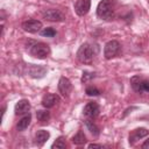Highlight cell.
<instances>
[{
	"mask_svg": "<svg viewBox=\"0 0 149 149\" xmlns=\"http://www.w3.org/2000/svg\"><path fill=\"white\" fill-rule=\"evenodd\" d=\"M97 15L102 20H111L114 16V9L111 0H101L98 3Z\"/></svg>",
	"mask_w": 149,
	"mask_h": 149,
	"instance_id": "1",
	"label": "cell"
},
{
	"mask_svg": "<svg viewBox=\"0 0 149 149\" xmlns=\"http://www.w3.org/2000/svg\"><path fill=\"white\" fill-rule=\"evenodd\" d=\"M29 52H30V55L33 57L38 58V59H43V58H45V57L49 56V54H50V47L47 43L36 42V43H34L30 47Z\"/></svg>",
	"mask_w": 149,
	"mask_h": 149,
	"instance_id": "2",
	"label": "cell"
},
{
	"mask_svg": "<svg viewBox=\"0 0 149 149\" xmlns=\"http://www.w3.org/2000/svg\"><path fill=\"white\" fill-rule=\"evenodd\" d=\"M130 85H132L133 90L137 93H149V80L141 76L132 77Z\"/></svg>",
	"mask_w": 149,
	"mask_h": 149,
	"instance_id": "3",
	"label": "cell"
},
{
	"mask_svg": "<svg viewBox=\"0 0 149 149\" xmlns=\"http://www.w3.org/2000/svg\"><path fill=\"white\" fill-rule=\"evenodd\" d=\"M77 59L80 63H91L93 59V50L92 47L88 43H84L79 47L78 51H77Z\"/></svg>",
	"mask_w": 149,
	"mask_h": 149,
	"instance_id": "4",
	"label": "cell"
},
{
	"mask_svg": "<svg viewBox=\"0 0 149 149\" xmlns=\"http://www.w3.org/2000/svg\"><path fill=\"white\" fill-rule=\"evenodd\" d=\"M120 51V43L115 40L108 41L104 47V56L106 59H112Z\"/></svg>",
	"mask_w": 149,
	"mask_h": 149,
	"instance_id": "5",
	"label": "cell"
},
{
	"mask_svg": "<svg viewBox=\"0 0 149 149\" xmlns=\"http://www.w3.org/2000/svg\"><path fill=\"white\" fill-rule=\"evenodd\" d=\"M22 29L27 33H30V34H35L37 31L41 30L42 28V22L38 21V20H35V19H30V20H27L24 22H22L21 24Z\"/></svg>",
	"mask_w": 149,
	"mask_h": 149,
	"instance_id": "6",
	"label": "cell"
},
{
	"mask_svg": "<svg viewBox=\"0 0 149 149\" xmlns=\"http://www.w3.org/2000/svg\"><path fill=\"white\" fill-rule=\"evenodd\" d=\"M71 91H72V84H71L70 79L66 77H61L58 80V92L64 98H66L70 95Z\"/></svg>",
	"mask_w": 149,
	"mask_h": 149,
	"instance_id": "7",
	"label": "cell"
},
{
	"mask_svg": "<svg viewBox=\"0 0 149 149\" xmlns=\"http://www.w3.org/2000/svg\"><path fill=\"white\" fill-rule=\"evenodd\" d=\"M99 112H100V107L97 102L94 101H91V102H87L83 109V114L88 118V119H94L99 115Z\"/></svg>",
	"mask_w": 149,
	"mask_h": 149,
	"instance_id": "8",
	"label": "cell"
},
{
	"mask_svg": "<svg viewBox=\"0 0 149 149\" xmlns=\"http://www.w3.org/2000/svg\"><path fill=\"white\" fill-rule=\"evenodd\" d=\"M91 8V0H77L74 3V12L78 16H84Z\"/></svg>",
	"mask_w": 149,
	"mask_h": 149,
	"instance_id": "9",
	"label": "cell"
},
{
	"mask_svg": "<svg viewBox=\"0 0 149 149\" xmlns=\"http://www.w3.org/2000/svg\"><path fill=\"white\" fill-rule=\"evenodd\" d=\"M148 134H149V130H148L147 128H143V127L136 128V129L132 130V133L129 134V136H128V142H129L130 146H133V144H135V142H137L140 139L147 136Z\"/></svg>",
	"mask_w": 149,
	"mask_h": 149,
	"instance_id": "10",
	"label": "cell"
},
{
	"mask_svg": "<svg viewBox=\"0 0 149 149\" xmlns=\"http://www.w3.org/2000/svg\"><path fill=\"white\" fill-rule=\"evenodd\" d=\"M42 15L45 20L52 21V22H61L64 20V15L58 9H47L42 13Z\"/></svg>",
	"mask_w": 149,
	"mask_h": 149,
	"instance_id": "11",
	"label": "cell"
},
{
	"mask_svg": "<svg viewBox=\"0 0 149 149\" xmlns=\"http://www.w3.org/2000/svg\"><path fill=\"white\" fill-rule=\"evenodd\" d=\"M29 111H30V104L27 99H21L15 104V107H14L15 115H23V114H27Z\"/></svg>",
	"mask_w": 149,
	"mask_h": 149,
	"instance_id": "12",
	"label": "cell"
},
{
	"mask_svg": "<svg viewBox=\"0 0 149 149\" xmlns=\"http://www.w3.org/2000/svg\"><path fill=\"white\" fill-rule=\"evenodd\" d=\"M28 73L33 78H42L47 73V69L44 66H42V65L30 64L29 65V69H28Z\"/></svg>",
	"mask_w": 149,
	"mask_h": 149,
	"instance_id": "13",
	"label": "cell"
},
{
	"mask_svg": "<svg viewBox=\"0 0 149 149\" xmlns=\"http://www.w3.org/2000/svg\"><path fill=\"white\" fill-rule=\"evenodd\" d=\"M58 102H59V97L57 94H54V93H48L42 99V105L45 108H51L55 105H57Z\"/></svg>",
	"mask_w": 149,
	"mask_h": 149,
	"instance_id": "14",
	"label": "cell"
},
{
	"mask_svg": "<svg viewBox=\"0 0 149 149\" xmlns=\"http://www.w3.org/2000/svg\"><path fill=\"white\" fill-rule=\"evenodd\" d=\"M50 137V133L48 130H44V129H40L36 132L35 134V142L38 144V146H42L43 143H45Z\"/></svg>",
	"mask_w": 149,
	"mask_h": 149,
	"instance_id": "15",
	"label": "cell"
},
{
	"mask_svg": "<svg viewBox=\"0 0 149 149\" xmlns=\"http://www.w3.org/2000/svg\"><path fill=\"white\" fill-rule=\"evenodd\" d=\"M36 119L40 123L45 125L50 120V113L47 109H40V111L36 112Z\"/></svg>",
	"mask_w": 149,
	"mask_h": 149,
	"instance_id": "16",
	"label": "cell"
},
{
	"mask_svg": "<svg viewBox=\"0 0 149 149\" xmlns=\"http://www.w3.org/2000/svg\"><path fill=\"white\" fill-rule=\"evenodd\" d=\"M30 121H31V115L28 113V114L24 115L22 119H20V121H19L17 125H16V129H17L19 132L24 130V129L28 128V126L30 125Z\"/></svg>",
	"mask_w": 149,
	"mask_h": 149,
	"instance_id": "17",
	"label": "cell"
},
{
	"mask_svg": "<svg viewBox=\"0 0 149 149\" xmlns=\"http://www.w3.org/2000/svg\"><path fill=\"white\" fill-rule=\"evenodd\" d=\"M85 125H86V127H87V129L90 130V133L93 135V136H98L99 134H100V130H99V127L92 121V120H90V119H87L86 121H85Z\"/></svg>",
	"mask_w": 149,
	"mask_h": 149,
	"instance_id": "18",
	"label": "cell"
},
{
	"mask_svg": "<svg viewBox=\"0 0 149 149\" xmlns=\"http://www.w3.org/2000/svg\"><path fill=\"white\" fill-rule=\"evenodd\" d=\"M86 141H87L86 136H85V134L81 130H78V133L72 137V142L74 144H77V146H83V144L86 143Z\"/></svg>",
	"mask_w": 149,
	"mask_h": 149,
	"instance_id": "19",
	"label": "cell"
},
{
	"mask_svg": "<svg viewBox=\"0 0 149 149\" xmlns=\"http://www.w3.org/2000/svg\"><path fill=\"white\" fill-rule=\"evenodd\" d=\"M66 147V143H65V141H64V139L61 136V137H58L52 144H51V148L52 149H64Z\"/></svg>",
	"mask_w": 149,
	"mask_h": 149,
	"instance_id": "20",
	"label": "cell"
},
{
	"mask_svg": "<svg viewBox=\"0 0 149 149\" xmlns=\"http://www.w3.org/2000/svg\"><path fill=\"white\" fill-rule=\"evenodd\" d=\"M85 93L90 97H97L100 94V90L95 86H87L86 90H85Z\"/></svg>",
	"mask_w": 149,
	"mask_h": 149,
	"instance_id": "21",
	"label": "cell"
},
{
	"mask_svg": "<svg viewBox=\"0 0 149 149\" xmlns=\"http://www.w3.org/2000/svg\"><path fill=\"white\" fill-rule=\"evenodd\" d=\"M41 35L42 36H47V37H54L56 35V30L51 27H47V28H43L41 30Z\"/></svg>",
	"mask_w": 149,
	"mask_h": 149,
	"instance_id": "22",
	"label": "cell"
},
{
	"mask_svg": "<svg viewBox=\"0 0 149 149\" xmlns=\"http://www.w3.org/2000/svg\"><path fill=\"white\" fill-rule=\"evenodd\" d=\"M94 77H95V73H94V72L84 71V72H83V76H81V83H87L88 80L93 79Z\"/></svg>",
	"mask_w": 149,
	"mask_h": 149,
	"instance_id": "23",
	"label": "cell"
},
{
	"mask_svg": "<svg viewBox=\"0 0 149 149\" xmlns=\"http://www.w3.org/2000/svg\"><path fill=\"white\" fill-rule=\"evenodd\" d=\"M87 147L88 148H102L104 146L102 144H97V143H90Z\"/></svg>",
	"mask_w": 149,
	"mask_h": 149,
	"instance_id": "24",
	"label": "cell"
},
{
	"mask_svg": "<svg viewBox=\"0 0 149 149\" xmlns=\"http://www.w3.org/2000/svg\"><path fill=\"white\" fill-rule=\"evenodd\" d=\"M142 148H143V149H149V139H148V140H146V141L143 142Z\"/></svg>",
	"mask_w": 149,
	"mask_h": 149,
	"instance_id": "25",
	"label": "cell"
}]
</instances>
